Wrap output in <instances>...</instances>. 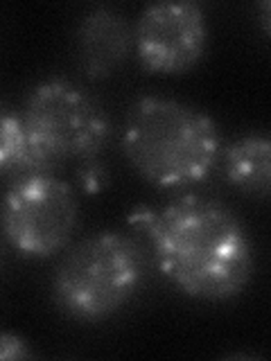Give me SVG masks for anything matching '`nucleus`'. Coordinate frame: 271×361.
<instances>
[{
	"label": "nucleus",
	"mask_w": 271,
	"mask_h": 361,
	"mask_svg": "<svg viewBox=\"0 0 271 361\" xmlns=\"http://www.w3.org/2000/svg\"><path fill=\"white\" fill-rule=\"evenodd\" d=\"M161 276L183 296L226 302L246 289L255 255L244 224L222 201L181 195L129 212Z\"/></svg>",
	"instance_id": "obj_1"
},
{
	"label": "nucleus",
	"mask_w": 271,
	"mask_h": 361,
	"mask_svg": "<svg viewBox=\"0 0 271 361\" xmlns=\"http://www.w3.org/2000/svg\"><path fill=\"white\" fill-rule=\"evenodd\" d=\"M124 158L158 190H186L206 180L222 156L215 120L181 99L145 95L124 118Z\"/></svg>",
	"instance_id": "obj_2"
},
{
	"label": "nucleus",
	"mask_w": 271,
	"mask_h": 361,
	"mask_svg": "<svg viewBox=\"0 0 271 361\" xmlns=\"http://www.w3.org/2000/svg\"><path fill=\"white\" fill-rule=\"evenodd\" d=\"M145 248L120 231L84 237L56 264L50 291L66 319L100 323L133 300L145 282Z\"/></svg>",
	"instance_id": "obj_3"
},
{
	"label": "nucleus",
	"mask_w": 271,
	"mask_h": 361,
	"mask_svg": "<svg viewBox=\"0 0 271 361\" xmlns=\"http://www.w3.org/2000/svg\"><path fill=\"white\" fill-rule=\"evenodd\" d=\"M18 111L43 172L54 174L66 163H97L109 142L104 109L71 79H43Z\"/></svg>",
	"instance_id": "obj_4"
},
{
	"label": "nucleus",
	"mask_w": 271,
	"mask_h": 361,
	"mask_svg": "<svg viewBox=\"0 0 271 361\" xmlns=\"http://www.w3.org/2000/svg\"><path fill=\"white\" fill-rule=\"evenodd\" d=\"M79 221L73 188L52 172L7 180L3 233L11 251L25 259H48L68 248Z\"/></svg>",
	"instance_id": "obj_5"
},
{
	"label": "nucleus",
	"mask_w": 271,
	"mask_h": 361,
	"mask_svg": "<svg viewBox=\"0 0 271 361\" xmlns=\"http://www.w3.org/2000/svg\"><path fill=\"white\" fill-rule=\"evenodd\" d=\"M208 18L199 3H156L140 11L133 54L152 75H183L208 50Z\"/></svg>",
	"instance_id": "obj_6"
},
{
	"label": "nucleus",
	"mask_w": 271,
	"mask_h": 361,
	"mask_svg": "<svg viewBox=\"0 0 271 361\" xmlns=\"http://www.w3.org/2000/svg\"><path fill=\"white\" fill-rule=\"evenodd\" d=\"M133 50V30L116 7L88 9L75 30V54L82 73L107 79L127 61Z\"/></svg>",
	"instance_id": "obj_7"
},
{
	"label": "nucleus",
	"mask_w": 271,
	"mask_h": 361,
	"mask_svg": "<svg viewBox=\"0 0 271 361\" xmlns=\"http://www.w3.org/2000/svg\"><path fill=\"white\" fill-rule=\"evenodd\" d=\"M222 169L240 195L271 199V131H251L226 145Z\"/></svg>",
	"instance_id": "obj_8"
},
{
	"label": "nucleus",
	"mask_w": 271,
	"mask_h": 361,
	"mask_svg": "<svg viewBox=\"0 0 271 361\" xmlns=\"http://www.w3.org/2000/svg\"><path fill=\"white\" fill-rule=\"evenodd\" d=\"M0 172L7 178L43 172L25 124H23L20 111L9 106L3 111V120H0Z\"/></svg>",
	"instance_id": "obj_9"
},
{
	"label": "nucleus",
	"mask_w": 271,
	"mask_h": 361,
	"mask_svg": "<svg viewBox=\"0 0 271 361\" xmlns=\"http://www.w3.org/2000/svg\"><path fill=\"white\" fill-rule=\"evenodd\" d=\"M77 180H79V185H82L84 192L95 195V192H100L107 185V169H104V165H102V161L82 165V167H77Z\"/></svg>",
	"instance_id": "obj_10"
},
{
	"label": "nucleus",
	"mask_w": 271,
	"mask_h": 361,
	"mask_svg": "<svg viewBox=\"0 0 271 361\" xmlns=\"http://www.w3.org/2000/svg\"><path fill=\"white\" fill-rule=\"evenodd\" d=\"M34 353L30 343L16 332H3L0 336V359L11 361V359H32Z\"/></svg>",
	"instance_id": "obj_11"
},
{
	"label": "nucleus",
	"mask_w": 271,
	"mask_h": 361,
	"mask_svg": "<svg viewBox=\"0 0 271 361\" xmlns=\"http://www.w3.org/2000/svg\"><path fill=\"white\" fill-rule=\"evenodd\" d=\"M255 14H258V23L263 32L267 37H271V0H265V3H260L255 7Z\"/></svg>",
	"instance_id": "obj_12"
}]
</instances>
